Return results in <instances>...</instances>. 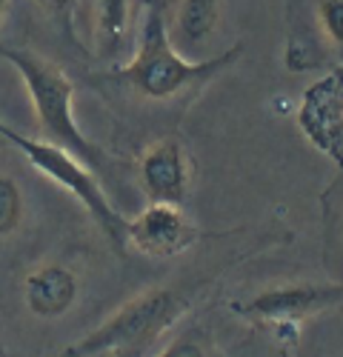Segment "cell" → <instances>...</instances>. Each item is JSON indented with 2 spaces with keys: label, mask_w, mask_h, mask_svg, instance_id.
Instances as JSON below:
<instances>
[{
  "label": "cell",
  "mask_w": 343,
  "mask_h": 357,
  "mask_svg": "<svg viewBox=\"0 0 343 357\" xmlns=\"http://www.w3.org/2000/svg\"><path fill=\"white\" fill-rule=\"evenodd\" d=\"M241 54H243V43H232L218 57L189 61L169 38L163 3L160 0H152L132 61L114 72V77L123 80L137 95L149 98V100H172L181 92H186V89H197V86L215 80L229 66H235L241 61Z\"/></svg>",
  "instance_id": "cell-1"
},
{
  "label": "cell",
  "mask_w": 343,
  "mask_h": 357,
  "mask_svg": "<svg viewBox=\"0 0 343 357\" xmlns=\"http://www.w3.org/2000/svg\"><path fill=\"white\" fill-rule=\"evenodd\" d=\"M0 57L12 63L15 72L20 75L29 103L35 109L38 126L43 132V140L63 146L69 155H75L92 172L103 169L106 166L103 149L86 137L75 121V83L69 80V75L57 63L46 61L43 54L20 49V46L0 43Z\"/></svg>",
  "instance_id": "cell-2"
},
{
  "label": "cell",
  "mask_w": 343,
  "mask_h": 357,
  "mask_svg": "<svg viewBox=\"0 0 343 357\" xmlns=\"http://www.w3.org/2000/svg\"><path fill=\"white\" fill-rule=\"evenodd\" d=\"M0 137L6 143H12L43 177H49L52 183H57L63 192H69L83 209L89 212V218L100 226V231L106 234V241L114 249L118 252L126 249V218L109 203L103 186L98 183V177L89 166H83L63 146L49 143L43 137H29L3 121H0Z\"/></svg>",
  "instance_id": "cell-3"
},
{
  "label": "cell",
  "mask_w": 343,
  "mask_h": 357,
  "mask_svg": "<svg viewBox=\"0 0 343 357\" xmlns=\"http://www.w3.org/2000/svg\"><path fill=\"white\" fill-rule=\"evenodd\" d=\"M183 312H186V301L175 289L158 286L149 291H140L112 317H106L98 329L75 340L54 357H109V354L135 351L152 343L160 332H166Z\"/></svg>",
  "instance_id": "cell-4"
},
{
  "label": "cell",
  "mask_w": 343,
  "mask_h": 357,
  "mask_svg": "<svg viewBox=\"0 0 343 357\" xmlns=\"http://www.w3.org/2000/svg\"><path fill=\"white\" fill-rule=\"evenodd\" d=\"M298 129L321 155L343 166V66L306 86L298 106Z\"/></svg>",
  "instance_id": "cell-5"
},
{
  "label": "cell",
  "mask_w": 343,
  "mask_h": 357,
  "mask_svg": "<svg viewBox=\"0 0 343 357\" xmlns=\"http://www.w3.org/2000/svg\"><path fill=\"white\" fill-rule=\"evenodd\" d=\"M197 226L181 206L149 203L143 212L126 220V246L146 257H175L197 243Z\"/></svg>",
  "instance_id": "cell-6"
},
{
  "label": "cell",
  "mask_w": 343,
  "mask_h": 357,
  "mask_svg": "<svg viewBox=\"0 0 343 357\" xmlns=\"http://www.w3.org/2000/svg\"><path fill=\"white\" fill-rule=\"evenodd\" d=\"M343 303L340 283H298V286H277L249 297L246 303H235L232 309L243 317L272 320V323H300L318 312Z\"/></svg>",
  "instance_id": "cell-7"
},
{
  "label": "cell",
  "mask_w": 343,
  "mask_h": 357,
  "mask_svg": "<svg viewBox=\"0 0 343 357\" xmlns=\"http://www.w3.org/2000/svg\"><path fill=\"white\" fill-rule=\"evenodd\" d=\"M140 186L146 192L152 203H172L183 206L189 197V183H192V169L183 146L172 137H163L152 143L140 158L137 166Z\"/></svg>",
  "instance_id": "cell-8"
},
{
  "label": "cell",
  "mask_w": 343,
  "mask_h": 357,
  "mask_svg": "<svg viewBox=\"0 0 343 357\" xmlns=\"http://www.w3.org/2000/svg\"><path fill=\"white\" fill-rule=\"evenodd\" d=\"M80 294L77 275L63 263H46L35 269L23 283V301L26 309L40 320L63 317Z\"/></svg>",
  "instance_id": "cell-9"
},
{
  "label": "cell",
  "mask_w": 343,
  "mask_h": 357,
  "mask_svg": "<svg viewBox=\"0 0 343 357\" xmlns=\"http://www.w3.org/2000/svg\"><path fill=\"white\" fill-rule=\"evenodd\" d=\"M220 26V0H178L172 43L178 49H195L212 40Z\"/></svg>",
  "instance_id": "cell-10"
},
{
  "label": "cell",
  "mask_w": 343,
  "mask_h": 357,
  "mask_svg": "<svg viewBox=\"0 0 343 357\" xmlns=\"http://www.w3.org/2000/svg\"><path fill=\"white\" fill-rule=\"evenodd\" d=\"M129 29V0H98V38L100 46L118 52Z\"/></svg>",
  "instance_id": "cell-11"
},
{
  "label": "cell",
  "mask_w": 343,
  "mask_h": 357,
  "mask_svg": "<svg viewBox=\"0 0 343 357\" xmlns=\"http://www.w3.org/2000/svg\"><path fill=\"white\" fill-rule=\"evenodd\" d=\"M23 212H26V200L17 181L9 174H0V241L12 237L20 229Z\"/></svg>",
  "instance_id": "cell-12"
},
{
  "label": "cell",
  "mask_w": 343,
  "mask_h": 357,
  "mask_svg": "<svg viewBox=\"0 0 343 357\" xmlns=\"http://www.w3.org/2000/svg\"><path fill=\"white\" fill-rule=\"evenodd\" d=\"M314 20H318L323 40L343 66V0H318L314 3Z\"/></svg>",
  "instance_id": "cell-13"
},
{
  "label": "cell",
  "mask_w": 343,
  "mask_h": 357,
  "mask_svg": "<svg viewBox=\"0 0 343 357\" xmlns=\"http://www.w3.org/2000/svg\"><path fill=\"white\" fill-rule=\"evenodd\" d=\"M158 357H206V354H204V349L197 346L195 337H181V340H175L172 346H166Z\"/></svg>",
  "instance_id": "cell-14"
},
{
  "label": "cell",
  "mask_w": 343,
  "mask_h": 357,
  "mask_svg": "<svg viewBox=\"0 0 343 357\" xmlns=\"http://www.w3.org/2000/svg\"><path fill=\"white\" fill-rule=\"evenodd\" d=\"M38 3L54 15H69V9L75 6V0H38Z\"/></svg>",
  "instance_id": "cell-15"
},
{
  "label": "cell",
  "mask_w": 343,
  "mask_h": 357,
  "mask_svg": "<svg viewBox=\"0 0 343 357\" xmlns=\"http://www.w3.org/2000/svg\"><path fill=\"white\" fill-rule=\"evenodd\" d=\"M6 6H9V0H0V20H3V15H6Z\"/></svg>",
  "instance_id": "cell-16"
},
{
  "label": "cell",
  "mask_w": 343,
  "mask_h": 357,
  "mask_svg": "<svg viewBox=\"0 0 343 357\" xmlns=\"http://www.w3.org/2000/svg\"><path fill=\"white\" fill-rule=\"evenodd\" d=\"M0 357H9V351L3 349V343H0Z\"/></svg>",
  "instance_id": "cell-17"
}]
</instances>
